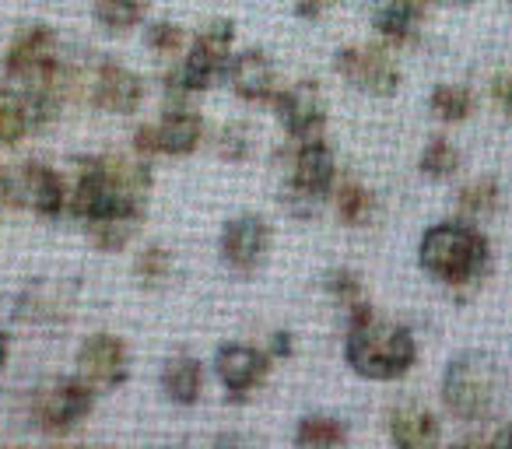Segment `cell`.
<instances>
[{"label": "cell", "instance_id": "38", "mask_svg": "<svg viewBox=\"0 0 512 449\" xmlns=\"http://www.w3.org/2000/svg\"><path fill=\"white\" fill-rule=\"evenodd\" d=\"M334 4H337V0H295V15L306 18V22H316V18L327 15Z\"/></svg>", "mask_w": 512, "mask_h": 449}, {"label": "cell", "instance_id": "32", "mask_svg": "<svg viewBox=\"0 0 512 449\" xmlns=\"http://www.w3.org/2000/svg\"><path fill=\"white\" fill-rule=\"evenodd\" d=\"M85 229L102 253H116L130 243V236H134L137 225L134 221H95V225H85Z\"/></svg>", "mask_w": 512, "mask_h": 449}, {"label": "cell", "instance_id": "35", "mask_svg": "<svg viewBox=\"0 0 512 449\" xmlns=\"http://www.w3.org/2000/svg\"><path fill=\"white\" fill-rule=\"evenodd\" d=\"M491 99H495V106L512 120V74H498V78L491 81Z\"/></svg>", "mask_w": 512, "mask_h": 449}, {"label": "cell", "instance_id": "26", "mask_svg": "<svg viewBox=\"0 0 512 449\" xmlns=\"http://www.w3.org/2000/svg\"><path fill=\"white\" fill-rule=\"evenodd\" d=\"M477 106V95L470 92L467 85H453V81H442V85L432 88L428 95V113L439 123H463L470 120Z\"/></svg>", "mask_w": 512, "mask_h": 449}, {"label": "cell", "instance_id": "6", "mask_svg": "<svg viewBox=\"0 0 512 449\" xmlns=\"http://www.w3.org/2000/svg\"><path fill=\"white\" fill-rule=\"evenodd\" d=\"M232 46H235V25L228 18L207 22L200 29V36L190 43L186 57L179 60V67L169 74V92L193 95L218 85L228 74V64H232Z\"/></svg>", "mask_w": 512, "mask_h": 449}, {"label": "cell", "instance_id": "37", "mask_svg": "<svg viewBox=\"0 0 512 449\" xmlns=\"http://www.w3.org/2000/svg\"><path fill=\"white\" fill-rule=\"evenodd\" d=\"M267 355H271V362H281V358H292L295 355V341L288 330H274L271 334V348H267Z\"/></svg>", "mask_w": 512, "mask_h": 449}, {"label": "cell", "instance_id": "22", "mask_svg": "<svg viewBox=\"0 0 512 449\" xmlns=\"http://www.w3.org/2000/svg\"><path fill=\"white\" fill-rule=\"evenodd\" d=\"M295 449H348V425L337 414H306L295 425Z\"/></svg>", "mask_w": 512, "mask_h": 449}, {"label": "cell", "instance_id": "28", "mask_svg": "<svg viewBox=\"0 0 512 449\" xmlns=\"http://www.w3.org/2000/svg\"><path fill=\"white\" fill-rule=\"evenodd\" d=\"M460 165H463L460 148H456V144L449 141V137H442V134H435L432 141L425 144L421 158H418L421 176L435 179V183H446V179H453L456 172H460Z\"/></svg>", "mask_w": 512, "mask_h": 449}, {"label": "cell", "instance_id": "36", "mask_svg": "<svg viewBox=\"0 0 512 449\" xmlns=\"http://www.w3.org/2000/svg\"><path fill=\"white\" fill-rule=\"evenodd\" d=\"M211 449H264V446L249 432H221L218 439L211 442Z\"/></svg>", "mask_w": 512, "mask_h": 449}, {"label": "cell", "instance_id": "16", "mask_svg": "<svg viewBox=\"0 0 512 449\" xmlns=\"http://www.w3.org/2000/svg\"><path fill=\"white\" fill-rule=\"evenodd\" d=\"M225 81L232 85V92L242 102H253V106H271L278 99V67L267 57L264 50H242L232 53V64H228Z\"/></svg>", "mask_w": 512, "mask_h": 449}, {"label": "cell", "instance_id": "30", "mask_svg": "<svg viewBox=\"0 0 512 449\" xmlns=\"http://www.w3.org/2000/svg\"><path fill=\"white\" fill-rule=\"evenodd\" d=\"M134 274H137V285L162 288L165 281L172 278V253L165 250V246H158V243L144 246V250L137 253V260H134Z\"/></svg>", "mask_w": 512, "mask_h": 449}, {"label": "cell", "instance_id": "11", "mask_svg": "<svg viewBox=\"0 0 512 449\" xmlns=\"http://www.w3.org/2000/svg\"><path fill=\"white\" fill-rule=\"evenodd\" d=\"M218 253L228 271L253 274L256 267H264L267 253H271V225L260 214H235L221 225Z\"/></svg>", "mask_w": 512, "mask_h": 449}, {"label": "cell", "instance_id": "15", "mask_svg": "<svg viewBox=\"0 0 512 449\" xmlns=\"http://www.w3.org/2000/svg\"><path fill=\"white\" fill-rule=\"evenodd\" d=\"M95 109L113 116H130L141 109L144 102V81L130 67L116 64V60H99L92 71V92H88Z\"/></svg>", "mask_w": 512, "mask_h": 449}, {"label": "cell", "instance_id": "31", "mask_svg": "<svg viewBox=\"0 0 512 449\" xmlns=\"http://www.w3.org/2000/svg\"><path fill=\"white\" fill-rule=\"evenodd\" d=\"M144 46L158 57H179V50L186 46V32L172 22H155L144 29Z\"/></svg>", "mask_w": 512, "mask_h": 449}, {"label": "cell", "instance_id": "9", "mask_svg": "<svg viewBox=\"0 0 512 449\" xmlns=\"http://www.w3.org/2000/svg\"><path fill=\"white\" fill-rule=\"evenodd\" d=\"M334 71L355 92L372 99H390L400 92V67L383 46H344L334 57Z\"/></svg>", "mask_w": 512, "mask_h": 449}, {"label": "cell", "instance_id": "33", "mask_svg": "<svg viewBox=\"0 0 512 449\" xmlns=\"http://www.w3.org/2000/svg\"><path fill=\"white\" fill-rule=\"evenodd\" d=\"M249 151H253L249 127L246 123H228V127L221 130V158H228V162H246Z\"/></svg>", "mask_w": 512, "mask_h": 449}, {"label": "cell", "instance_id": "40", "mask_svg": "<svg viewBox=\"0 0 512 449\" xmlns=\"http://www.w3.org/2000/svg\"><path fill=\"white\" fill-rule=\"evenodd\" d=\"M8 355H11V337L4 334V330H0V369L8 365Z\"/></svg>", "mask_w": 512, "mask_h": 449}, {"label": "cell", "instance_id": "29", "mask_svg": "<svg viewBox=\"0 0 512 449\" xmlns=\"http://www.w3.org/2000/svg\"><path fill=\"white\" fill-rule=\"evenodd\" d=\"M36 130L29 106L22 102V95L0 92V144H18Z\"/></svg>", "mask_w": 512, "mask_h": 449}, {"label": "cell", "instance_id": "39", "mask_svg": "<svg viewBox=\"0 0 512 449\" xmlns=\"http://www.w3.org/2000/svg\"><path fill=\"white\" fill-rule=\"evenodd\" d=\"M488 449H512V425L498 428V432H495V439L488 442Z\"/></svg>", "mask_w": 512, "mask_h": 449}, {"label": "cell", "instance_id": "23", "mask_svg": "<svg viewBox=\"0 0 512 449\" xmlns=\"http://www.w3.org/2000/svg\"><path fill=\"white\" fill-rule=\"evenodd\" d=\"M456 207H460L463 221L481 225V221L495 218L498 207H502V186H498V179H491V176L470 179V183L456 193Z\"/></svg>", "mask_w": 512, "mask_h": 449}, {"label": "cell", "instance_id": "4", "mask_svg": "<svg viewBox=\"0 0 512 449\" xmlns=\"http://www.w3.org/2000/svg\"><path fill=\"white\" fill-rule=\"evenodd\" d=\"M439 393H442V407L456 421H467V425L491 421L498 414V404H502V393H505L502 365L488 351H477V348L460 351L442 369Z\"/></svg>", "mask_w": 512, "mask_h": 449}, {"label": "cell", "instance_id": "18", "mask_svg": "<svg viewBox=\"0 0 512 449\" xmlns=\"http://www.w3.org/2000/svg\"><path fill=\"white\" fill-rule=\"evenodd\" d=\"M425 0H372V29L393 46H407L418 39Z\"/></svg>", "mask_w": 512, "mask_h": 449}, {"label": "cell", "instance_id": "20", "mask_svg": "<svg viewBox=\"0 0 512 449\" xmlns=\"http://www.w3.org/2000/svg\"><path fill=\"white\" fill-rule=\"evenodd\" d=\"M158 386L162 397L176 407H193L204 393V365L193 355H172L165 358L162 372H158Z\"/></svg>", "mask_w": 512, "mask_h": 449}, {"label": "cell", "instance_id": "3", "mask_svg": "<svg viewBox=\"0 0 512 449\" xmlns=\"http://www.w3.org/2000/svg\"><path fill=\"white\" fill-rule=\"evenodd\" d=\"M418 267L446 288H474L491 271V243L474 221H435L418 239Z\"/></svg>", "mask_w": 512, "mask_h": 449}, {"label": "cell", "instance_id": "17", "mask_svg": "<svg viewBox=\"0 0 512 449\" xmlns=\"http://www.w3.org/2000/svg\"><path fill=\"white\" fill-rule=\"evenodd\" d=\"M386 435H390L393 449H439L442 421L428 407L400 404L386 414Z\"/></svg>", "mask_w": 512, "mask_h": 449}, {"label": "cell", "instance_id": "45", "mask_svg": "<svg viewBox=\"0 0 512 449\" xmlns=\"http://www.w3.org/2000/svg\"><path fill=\"white\" fill-rule=\"evenodd\" d=\"M148 449H172V446H148Z\"/></svg>", "mask_w": 512, "mask_h": 449}, {"label": "cell", "instance_id": "13", "mask_svg": "<svg viewBox=\"0 0 512 449\" xmlns=\"http://www.w3.org/2000/svg\"><path fill=\"white\" fill-rule=\"evenodd\" d=\"M267 372H271V355L249 344H221L214 351V376H218L221 390L232 400H246L256 386H264Z\"/></svg>", "mask_w": 512, "mask_h": 449}, {"label": "cell", "instance_id": "46", "mask_svg": "<svg viewBox=\"0 0 512 449\" xmlns=\"http://www.w3.org/2000/svg\"><path fill=\"white\" fill-rule=\"evenodd\" d=\"M15 449H29V446H15Z\"/></svg>", "mask_w": 512, "mask_h": 449}, {"label": "cell", "instance_id": "10", "mask_svg": "<svg viewBox=\"0 0 512 449\" xmlns=\"http://www.w3.org/2000/svg\"><path fill=\"white\" fill-rule=\"evenodd\" d=\"M74 365H78L74 376L92 386L95 393L116 390V386H123L130 376V351H127V344H123V337L109 334V330H99V334H92L88 341H81L78 355H74Z\"/></svg>", "mask_w": 512, "mask_h": 449}, {"label": "cell", "instance_id": "43", "mask_svg": "<svg viewBox=\"0 0 512 449\" xmlns=\"http://www.w3.org/2000/svg\"><path fill=\"white\" fill-rule=\"evenodd\" d=\"M449 449H488L484 442H456V446H449Z\"/></svg>", "mask_w": 512, "mask_h": 449}, {"label": "cell", "instance_id": "41", "mask_svg": "<svg viewBox=\"0 0 512 449\" xmlns=\"http://www.w3.org/2000/svg\"><path fill=\"white\" fill-rule=\"evenodd\" d=\"M8 190H11V179L4 176V169H0V200L8 197Z\"/></svg>", "mask_w": 512, "mask_h": 449}, {"label": "cell", "instance_id": "12", "mask_svg": "<svg viewBox=\"0 0 512 449\" xmlns=\"http://www.w3.org/2000/svg\"><path fill=\"white\" fill-rule=\"evenodd\" d=\"M278 113L285 134L299 141H320L327 130V99H323L316 81H295V85H281L278 99L271 102Z\"/></svg>", "mask_w": 512, "mask_h": 449}, {"label": "cell", "instance_id": "2", "mask_svg": "<svg viewBox=\"0 0 512 449\" xmlns=\"http://www.w3.org/2000/svg\"><path fill=\"white\" fill-rule=\"evenodd\" d=\"M348 337H344V362L355 376L372 379V383H393L404 379L418 362V341L404 323L379 320L369 309H358L348 320Z\"/></svg>", "mask_w": 512, "mask_h": 449}, {"label": "cell", "instance_id": "19", "mask_svg": "<svg viewBox=\"0 0 512 449\" xmlns=\"http://www.w3.org/2000/svg\"><path fill=\"white\" fill-rule=\"evenodd\" d=\"M155 134H158V155L186 158L204 141V120L190 106H169L162 120L155 123Z\"/></svg>", "mask_w": 512, "mask_h": 449}, {"label": "cell", "instance_id": "24", "mask_svg": "<svg viewBox=\"0 0 512 449\" xmlns=\"http://www.w3.org/2000/svg\"><path fill=\"white\" fill-rule=\"evenodd\" d=\"M151 0H95L92 4V18L102 32L109 36H123V32L137 29L148 15Z\"/></svg>", "mask_w": 512, "mask_h": 449}, {"label": "cell", "instance_id": "27", "mask_svg": "<svg viewBox=\"0 0 512 449\" xmlns=\"http://www.w3.org/2000/svg\"><path fill=\"white\" fill-rule=\"evenodd\" d=\"M323 292L344 309V320H348L351 313H358V309L372 306V302L365 299L362 274L351 271V267H330V271L323 274Z\"/></svg>", "mask_w": 512, "mask_h": 449}, {"label": "cell", "instance_id": "25", "mask_svg": "<svg viewBox=\"0 0 512 449\" xmlns=\"http://www.w3.org/2000/svg\"><path fill=\"white\" fill-rule=\"evenodd\" d=\"M334 207H337L341 225H348V229H365V225L376 218V193L351 179V183H341L334 190Z\"/></svg>", "mask_w": 512, "mask_h": 449}, {"label": "cell", "instance_id": "14", "mask_svg": "<svg viewBox=\"0 0 512 449\" xmlns=\"http://www.w3.org/2000/svg\"><path fill=\"white\" fill-rule=\"evenodd\" d=\"M8 197H15L18 204H25L29 211L43 214V218H57L67 211V183L53 165L46 162H25L18 169V176L11 179Z\"/></svg>", "mask_w": 512, "mask_h": 449}, {"label": "cell", "instance_id": "1", "mask_svg": "<svg viewBox=\"0 0 512 449\" xmlns=\"http://www.w3.org/2000/svg\"><path fill=\"white\" fill-rule=\"evenodd\" d=\"M151 190V169L144 158H120V155H95L85 158L78 169L67 207L78 221H141L144 200Z\"/></svg>", "mask_w": 512, "mask_h": 449}, {"label": "cell", "instance_id": "21", "mask_svg": "<svg viewBox=\"0 0 512 449\" xmlns=\"http://www.w3.org/2000/svg\"><path fill=\"white\" fill-rule=\"evenodd\" d=\"M15 316L22 323H60L71 316V299L64 295V285L53 281H36L22 292Z\"/></svg>", "mask_w": 512, "mask_h": 449}, {"label": "cell", "instance_id": "8", "mask_svg": "<svg viewBox=\"0 0 512 449\" xmlns=\"http://www.w3.org/2000/svg\"><path fill=\"white\" fill-rule=\"evenodd\" d=\"M95 407V390L88 383H81L78 376L53 379V383L39 386L32 393V421L36 428H43L46 435H64L71 428H78L81 421L92 414Z\"/></svg>", "mask_w": 512, "mask_h": 449}, {"label": "cell", "instance_id": "34", "mask_svg": "<svg viewBox=\"0 0 512 449\" xmlns=\"http://www.w3.org/2000/svg\"><path fill=\"white\" fill-rule=\"evenodd\" d=\"M134 151H137V158H155L158 155V134H155V123H144V127H137L134 130Z\"/></svg>", "mask_w": 512, "mask_h": 449}, {"label": "cell", "instance_id": "5", "mask_svg": "<svg viewBox=\"0 0 512 449\" xmlns=\"http://www.w3.org/2000/svg\"><path fill=\"white\" fill-rule=\"evenodd\" d=\"M4 74L11 81V92L18 95H60L74 85V74L64 64V46L50 25L36 22L18 29L4 53Z\"/></svg>", "mask_w": 512, "mask_h": 449}, {"label": "cell", "instance_id": "44", "mask_svg": "<svg viewBox=\"0 0 512 449\" xmlns=\"http://www.w3.org/2000/svg\"><path fill=\"white\" fill-rule=\"evenodd\" d=\"M53 449H88V446H53Z\"/></svg>", "mask_w": 512, "mask_h": 449}, {"label": "cell", "instance_id": "7", "mask_svg": "<svg viewBox=\"0 0 512 449\" xmlns=\"http://www.w3.org/2000/svg\"><path fill=\"white\" fill-rule=\"evenodd\" d=\"M337 190V158L327 141H299L292 151V176H288V193L281 204L295 218H313L327 197Z\"/></svg>", "mask_w": 512, "mask_h": 449}, {"label": "cell", "instance_id": "42", "mask_svg": "<svg viewBox=\"0 0 512 449\" xmlns=\"http://www.w3.org/2000/svg\"><path fill=\"white\" fill-rule=\"evenodd\" d=\"M435 4H446V8H467L474 0H435Z\"/></svg>", "mask_w": 512, "mask_h": 449}]
</instances>
